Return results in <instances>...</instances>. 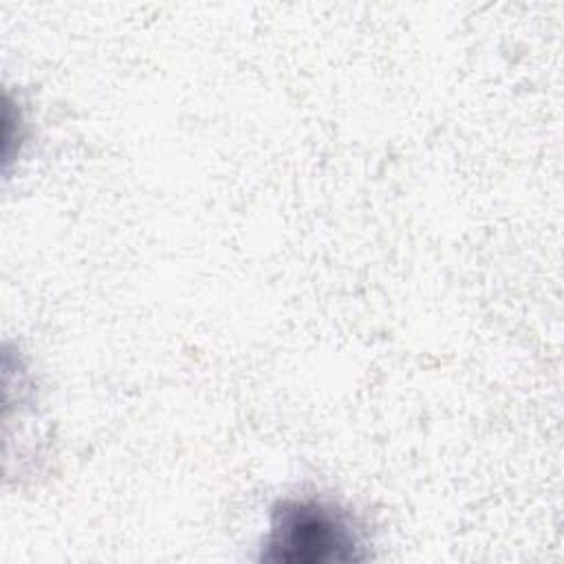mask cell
<instances>
[{"label": "cell", "instance_id": "obj_1", "mask_svg": "<svg viewBox=\"0 0 564 564\" xmlns=\"http://www.w3.org/2000/svg\"><path fill=\"white\" fill-rule=\"evenodd\" d=\"M366 557L364 531L355 516L315 496L286 498L273 507L260 555L271 564H335Z\"/></svg>", "mask_w": 564, "mask_h": 564}]
</instances>
